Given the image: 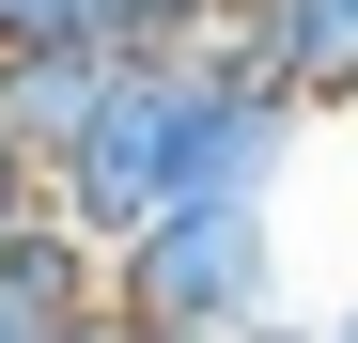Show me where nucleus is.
I'll return each instance as SVG.
<instances>
[{"label":"nucleus","mask_w":358,"mask_h":343,"mask_svg":"<svg viewBox=\"0 0 358 343\" xmlns=\"http://www.w3.org/2000/svg\"><path fill=\"white\" fill-rule=\"evenodd\" d=\"M296 141H312V109H296L265 63H234L218 31H187V47L109 63V94L78 109V141L47 156V218H78L94 250H125L171 203H234V188L280 203Z\"/></svg>","instance_id":"nucleus-1"},{"label":"nucleus","mask_w":358,"mask_h":343,"mask_svg":"<svg viewBox=\"0 0 358 343\" xmlns=\"http://www.w3.org/2000/svg\"><path fill=\"white\" fill-rule=\"evenodd\" d=\"M109 312L141 343H250L280 312V203L234 188V203H171L109 250Z\"/></svg>","instance_id":"nucleus-2"},{"label":"nucleus","mask_w":358,"mask_h":343,"mask_svg":"<svg viewBox=\"0 0 358 343\" xmlns=\"http://www.w3.org/2000/svg\"><path fill=\"white\" fill-rule=\"evenodd\" d=\"M203 31L234 63H265L312 125H358V0H218Z\"/></svg>","instance_id":"nucleus-3"},{"label":"nucleus","mask_w":358,"mask_h":343,"mask_svg":"<svg viewBox=\"0 0 358 343\" xmlns=\"http://www.w3.org/2000/svg\"><path fill=\"white\" fill-rule=\"evenodd\" d=\"M63 343H141V328H125V312H109V297H94V312H78V328H63Z\"/></svg>","instance_id":"nucleus-4"},{"label":"nucleus","mask_w":358,"mask_h":343,"mask_svg":"<svg viewBox=\"0 0 358 343\" xmlns=\"http://www.w3.org/2000/svg\"><path fill=\"white\" fill-rule=\"evenodd\" d=\"M250 343H327V328H296V312H265V328H250Z\"/></svg>","instance_id":"nucleus-5"},{"label":"nucleus","mask_w":358,"mask_h":343,"mask_svg":"<svg viewBox=\"0 0 358 343\" xmlns=\"http://www.w3.org/2000/svg\"><path fill=\"white\" fill-rule=\"evenodd\" d=\"M327 343H358V297H343V312H327Z\"/></svg>","instance_id":"nucleus-6"}]
</instances>
